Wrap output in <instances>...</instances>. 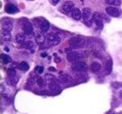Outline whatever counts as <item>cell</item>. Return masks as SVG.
I'll list each match as a JSON object with an SVG mask.
<instances>
[{
    "mask_svg": "<svg viewBox=\"0 0 122 114\" xmlns=\"http://www.w3.org/2000/svg\"><path fill=\"white\" fill-rule=\"evenodd\" d=\"M26 36H27V35H26ZM26 36H25V34L19 33V34L15 36V40H16V42H18L19 44H21V45H24L27 41H28V40H26Z\"/></svg>",
    "mask_w": 122,
    "mask_h": 114,
    "instance_id": "12",
    "label": "cell"
},
{
    "mask_svg": "<svg viewBox=\"0 0 122 114\" xmlns=\"http://www.w3.org/2000/svg\"><path fill=\"white\" fill-rule=\"evenodd\" d=\"M60 1H61V0H51V3H52L53 5H56L57 3L60 2Z\"/></svg>",
    "mask_w": 122,
    "mask_h": 114,
    "instance_id": "30",
    "label": "cell"
},
{
    "mask_svg": "<svg viewBox=\"0 0 122 114\" xmlns=\"http://www.w3.org/2000/svg\"><path fill=\"white\" fill-rule=\"evenodd\" d=\"M5 11L7 13H15L19 11V9L15 4L9 3V4H6V6H5Z\"/></svg>",
    "mask_w": 122,
    "mask_h": 114,
    "instance_id": "11",
    "label": "cell"
},
{
    "mask_svg": "<svg viewBox=\"0 0 122 114\" xmlns=\"http://www.w3.org/2000/svg\"><path fill=\"white\" fill-rule=\"evenodd\" d=\"M9 79H10V83L12 85H16V83L19 82V78L16 76H12V77H9Z\"/></svg>",
    "mask_w": 122,
    "mask_h": 114,
    "instance_id": "25",
    "label": "cell"
},
{
    "mask_svg": "<svg viewBox=\"0 0 122 114\" xmlns=\"http://www.w3.org/2000/svg\"><path fill=\"white\" fill-rule=\"evenodd\" d=\"M49 23L46 21V20H43V22L40 24L39 26V28H40V31H41V33H45L48 31V29H49Z\"/></svg>",
    "mask_w": 122,
    "mask_h": 114,
    "instance_id": "14",
    "label": "cell"
},
{
    "mask_svg": "<svg viewBox=\"0 0 122 114\" xmlns=\"http://www.w3.org/2000/svg\"><path fill=\"white\" fill-rule=\"evenodd\" d=\"M92 22L97 26V29H103V19L99 12H93L92 15Z\"/></svg>",
    "mask_w": 122,
    "mask_h": 114,
    "instance_id": "7",
    "label": "cell"
},
{
    "mask_svg": "<svg viewBox=\"0 0 122 114\" xmlns=\"http://www.w3.org/2000/svg\"><path fill=\"white\" fill-rule=\"evenodd\" d=\"M60 81H62L64 83H67V82H70L71 81V77L67 74H64L63 72H61L60 74Z\"/></svg>",
    "mask_w": 122,
    "mask_h": 114,
    "instance_id": "19",
    "label": "cell"
},
{
    "mask_svg": "<svg viewBox=\"0 0 122 114\" xmlns=\"http://www.w3.org/2000/svg\"><path fill=\"white\" fill-rule=\"evenodd\" d=\"M69 45L72 48H81L85 45V40L80 36H75L69 39Z\"/></svg>",
    "mask_w": 122,
    "mask_h": 114,
    "instance_id": "1",
    "label": "cell"
},
{
    "mask_svg": "<svg viewBox=\"0 0 122 114\" xmlns=\"http://www.w3.org/2000/svg\"><path fill=\"white\" fill-rule=\"evenodd\" d=\"M86 69H87V66L83 62H76V63H73L72 65V70L75 72H85Z\"/></svg>",
    "mask_w": 122,
    "mask_h": 114,
    "instance_id": "6",
    "label": "cell"
},
{
    "mask_svg": "<svg viewBox=\"0 0 122 114\" xmlns=\"http://www.w3.org/2000/svg\"><path fill=\"white\" fill-rule=\"evenodd\" d=\"M55 79V77H53V75H51V74H49V73H46L45 74V80H53Z\"/></svg>",
    "mask_w": 122,
    "mask_h": 114,
    "instance_id": "28",
    "label": "cell"
},
{
    "mask_svg": "<svg viewBox=\"0 0 122 114\" xmlns=\"http://www.w3.org/2000/svg\"><path fill=\"white\" fill-rule=\"evenodd\" d=\"M8 76H9V77L16 76V74H15V69H13V68L8 69Z\"/></svg>",
    "mask_w": 122,
    "mask_h": 114,
    "instance_id": "27",
    "label": "cell"
},
{
    "mask_svg": "<svg viewBox=\"0 0 122 114\" xmlns=\"http://www.w3.org/2000/svg\"><path fill=\"white\" fill-rule=\"evenodd\" d=\"M36 71H37V73L38 74H41V73H43V71H44V69H43V67H37L36 68Z\"/></svg>",
    "mask_w": 122,
    "mask_h": 114,
    "instance_id": "29",
    "label": "cell"
},
{
    "mask_svg": "<svg viewBox=\"0 0 122 114\" xmlns=\"http://www.w3.org/2000/svg\"><path fill=\"white\" fill-rule=\"evenodd\" d=\"M37 84H38L39 86H41V88L45 86L46 85L45 79H42V78H40V77H38V78H37Z\"/></svg>",
    "mask_w": 122,
    "mask_h": 114,
    "instance_id": "24",
    "label": "cell"
},
{
    "mask_svg": "<svg viewBox=\"0 0 122 114\" xmlns=\"http://www.w3.org/2000/svg\"><path fill=\"white\" fill-rule=\"evenodd\" d=\"M90 70H91V71H92L93 73L99 72L100 70H101V64L97 63V62H93L92 64H91V66H90Z\"/></svg>",
    "mask_w": 122,
    "mask_h": 114,
    "instance_id": "17",
    "label": "cell"
},
{
    "mask_svg": "<svg viewBox=\"0 0 122 114\" xmlns=\"http://www.w3.org/2000/svg\"><path fill=\"white\" fill-rule=\"evenodd\" d=\"M1 27H2V30L4 31H9L10 32L12 30V22L8 19H3L2 20V23H1Z\"/></svg>",
    "mask_w": 122,
    "mask_h": 114,
    "instance_id": "10",
    "label": "cell"
},
{
    "mask_svg": "<svg viewBox=\"0 0 122 114\" xmlns=\"http://www.w3.org/2000/svg\"><path fill=\"white\" fill-rule=\"evenodd\" d=\"M74 8L75 7H74V3L72 1H66L63 3L61 10H62L63 13H65V15H71Z\"/></svg>",
    "mask_w": 122,
    "mask_h": 114,
    "instance_id": "5",
    "label": "cell"
},
{
    "mask_svg": "<svg viewBox=\"0 0 122 114\" xmlns=\"http://www.w3.org/2000/svg\"><path fill=\"white\" fill-rule=\"evenodd\" d=\"M119 97H120V98L122 99V90H121V92H120V93H119Z\"/></svg>",
    "mask_w": 122,
    "mask_h": 114,
    "instance_id": "34",
    "label": "cell"
},
{
    "mask_svg": "<svg viewBox=\"0 0 122 114\" xmlns=\"http://www.w3.org/2000/svg\"><path fill=\"white\" fill-rule=\"evenodd\" d=\"M106 3L109 6H119L121 4V0H106Z\"/></svg>",
    "mask_w": 122,
    "mask_h": 114,
    "instance_id": "21",
    "label": "cell"
},
{
    "mask_svg": "<svg viewBox=\"0 0 122 114\" xmlns=\"http://www.w3.org/2000/svg\"><path fill=\"white\" fill-rule=\"evenodd\" d=\"M46 39L50 45H57L62 41V38H61L56 33H48V34L46 35Z\"/></svg>",
    "mask_w": 122,
    "mask_h": 114,
    "instance_id": "2",
    "label": "cell"
},
{
    "mask_svg": "<svg viewBox=\"0 0 122 114\" xmlns=\"http://www.w3.org/2000/svg\"><path fill=\"white\" fill-rule=\"evenodd\" d=\"M112 88H115V89H118V88H122V83L121 82H113V83H112Z\"/></svg>",
    "mask_w": 122,
    "mask_h": 114,
    "instance_id": "26",
    "label": "cell"
},
{
    "mask_svg": "<svg viewBox=\"0 0 122 114\" xmlns=\"http://www.w3.org/2000/svg\"><path fill=\"white\" fill-rule=\"evenodd\" d=\"M23 46H24V47H26L27 49H29V51L31 52H35V48H36V47H35V44H34L33 42H31V41H27Z\"/></svg>",
    "mask_w": 122,
    "mask_h": 114,
    "instance_id": "18",
    "label": "cell"
},
{
    "mask_svg": "<svg viewBox=\"0 0 122 114\" xmlns=\"http://www.w3.org/2000/svg\"><path fill=\"white\" fill-rule=\"evenodd\" d=\"M5 51L6 52H9V51H10V48H9V47H5Z\"/></svg>",
    "mask_w": 122,
    "mask_h": 114,
    "instance_id": "33",
    "label": "cell"
},
{
    "mask_svg": "<svg viewBox=\"0 0 122 114\" xmlns=\"http://www.w3.org/2000/svg\"><path fill=\"white\" fill-rule=\"evenodd\" d=\"M46 56H47V53H45V52L41 53V57H42V58H44V57H46Z\"/></svg>",
    "mask_w": 122,
    "mask_h": 114,
    "instance_id": "31",
    "label": "cell"
},
{
    "mask_svg": "<svg viewBox=\"0 0 122 114\" xmlns=\"http://www.w3.org/2000/svg\"><path fill=\"white\" fill-rule=\"evenodd\" d=\"M23 30H24V33H25L26 35H32L33 31H34L33 25L29 21H27L26 20V22L23 24Z\"/></svg>",
    "mask_w": 122,
    "mask_h": 114,
    "instance_id": "9",
    "label": "cell"
},
{
    "mask_svg": "<svg viewBox=\"0 0 122 114\" xmlns=\"http://www.w3.org/2000/svg\"><path fill=\"white\" fill-rule=\"evenodd\" d=\"M49 71H56L55 68H49Z\"/></svg>",
    "mask_w": 122,
    "mask_h": 114,
    "instance_id": "32",
    "label": "cell"
},
{
    "mask_svg": "<svg viewBox=\"0 0 122 114\" xmlns=\"http://www.w3.org/2000/svg\"><path fill=\"white\" fill-rule=\"evenodd\" d=\"M106 11L109 16H113V18H119V16L122 15V11L119 7L117 6H108L106 8Z\"/></svg>",
    "mask_w": 122,
    "mask_h": 114,
    "instance_id": "4",
    "label": "cell"
},
{
    "mask_svg": "<svg viewBox=\"0 0 122 114\" xmlns=\"http://www.w3.org/2000/svg\"><path fill=\"white\" fill-rule=\"evenodd\" d=\"M92 15H93V13L91 12V10L88 7L83 8L82 18H83V21L85 22V24L87 26H90V24H91V21H92Z\"/></svg>",
    "mask_w": 122,
    "mask_h": 114,
    "instance_id": "3",
    "label": "cell"
},
{
    "mask_svg": "<svg viewBox=\"0 0 122 114\" xmlns=\"http://www.w3.org/2000/svg\"><path fill=\"white\" fill-rule=\"evenodd\" d=\"M1 39L3 40V41H9V40L11 39V33L9 31H4V30H2Z\"/></svg>",
    "mask_w": 122,
    "mask_h": 114,
    "instance_id": "15",
    "label": "cell"
},
{
    "mask_svg": "<svg viewBox=\"0 0 122 114\" xmlns=\"http://www.w3.org/2000/svg\"><path fill=\"white\" fill-rule=\"evenodd\" d=\"M1 60H2L3 64H8V63L11 62L10 57H8L7 55H5V53H2V55H1Z\"/></svg>",
    "mask_w": 122,
    "mask_h": 114,
    "instance_id": "23",
    "label": "cell"
},
{
    "mask_svg": "<svg viewBox=\"0 0 122 114\" xmlns=\"http://www.w3.org/2000/svg\"><path fill=\"white\" fill-rule=\"evenodd\" d=\"M44 40H45V36L43 35V33H38V34L35 35V41L39 43V44L44 42Z\"/></svg>",
    "mask_w": 122,
    "mask_h": 114,
    "instance_id": "20",
    "label": "cell"
},
{
    "mask_svg": "<svg viewBox=\"0 0 122 114\" xmlns=\"http://www.w3.org/2000/svg\"><path fill=\"white\" fill-rule=\"evenodd\" d=\"M112 69H113V62H112V59H109L106 63V74L107 75L111 74Z\"/></svg>",
    "mask_w": 122,
    "mask_h": 114,
    "instance_id": "16",
    "label": "cell"
},
{
    "mask_svg": "<svg viewBox=\"0 0 122 114\" xmlns=\"http://www.w3.org/2000/svg\"><path fill=\"white\" fill-rule=\"evenodd\" d=\"M71 16H72V19L78 21V20H80L81 18H82V12H81L78 8H74L72 13H71Z\"/></svg>",
    "mask_w": 122,
    "mask_h": 114,
    "instance_id": "13",
    "label": "cell"
},
{
    "mask_svg": "<svg viewBox=\"0 0 122 114\" xmlns=\"http://www.w3.org/2000/svg\"><path fill=\"white\" fill-rule=\"evenodd\" d=\"M18 69L22 70V71H27V70L29 69V64L26 63V62H21L18 65Z\"/></svg>",
    "mask_w": 122,
    "mask_h": 114,
    "instance_id": "22",
    "label": "cell"
},
{
    "mask_svg": "<svg viewBox=\"0 0 122 114\" xmlns=\"http://www.w3.org/2000/svg\"><path fill=\"white\" fill-rule=\"evenodd\" d=\"M83 58L82 55H80V53L78 52H69L67 56V59L68 61L71 62V63H76V62H80V60Z\"/></svg>",
    "mask_w": 122,
    "mask_h": 114,
    "instance_id": "8",
    "label": "cell"
}]
</instances>
